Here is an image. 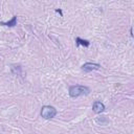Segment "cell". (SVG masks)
<instances>
[{
    "label": "cell",
    "instance_id": "obj_1",
    "mask_svg": "<svg viewBox=\"0 0 134 134\" xmlns=\"http://www.w3.org/2000/svg\"><path fill=\"white\" fill-rule=\"evenodd\" d=\"M89 88L86 86H82V85H74V86H70L69 88V95L71 97H77L81 95H86L89 93Z\"/></svg>",
    "mask_w": 134,
    "mask_h": 134
},
{
    "label": "cell",
    "instance_id": "obj_2",
    "mask_svg": "<svg viewBox=\"0 0 134 134\" xmlns=\"http://www.w3.org/2000/svg\"><path fill=\"white\" fill-rule=\"evenodd\" d=\"M57 114V109L52 106H43L41 109V116L45 119L54 117Z\"/></svg>",
    "mask_w": 134,
    "mask_h": 134
},
{
    "label": "cell",
    "instance_id": "obj_3",
    "mask_svg": "<svg viewBox=\"0 0 134 134\" xmlns=\"http://www.w3.org/2000/svg\"><path fill=\"white\" fill-rule=\"evenodd\" d=\"M99 67H100L99 64L91 63V62H87V63H85V64L82 66V69H83V71H85V72H89V71H92V70L99 69Z\"/></svg>",
    "mask_w": 134,
    "mask_h": 134
},
{
    "label": "cell",
    "instance_id": "obj_4",
    "mask_svg": "<svg viewBox=\"0 0 134 134\" xmlns=\"http://www.w3.org/2000/svg\"><path fill=\"white\" fill-rule=\"evenodd\" d=\"M92 109L95 113H102L104 110H105V105L99 102V100H95L93 103V106H92Z\"/></svg>",
    "mask_w": 134,
    "mask_h": 134
},
{
    "label": "cell",
    "instance_id": "obj_5",
    "mask_svg": "<svg viewBox=\"0 0 134 134\" xmlns=\"http://www.w3.org/2000/svg\"><path fill=\"white\" fill-rule=\"evenodd\" d=\"M0 24H1V25H4V26L13 27V26H15V25L17 24V17L14 16V17L12 18V20H9V21H7V22H1Z\"/></svg>",
    "mask_w": 134,
    "mask_h": 134
},
{
    "label": "cell",
    "instance_id": "obj_6",
    "mask_svg": "<svg viewBox=\"0 0 134 134\" xmlns=\"http://www.w3.org/2000/svg\"><path fill=\"white\" fill-rule=\"evenodd\" d=\"M76 44L77 45H83V46H85V47H88L89 45H90V42L89 41H87V40H83V39H81V38H76Z\"/></svg>",
    "mask_w": 134,
    "mask_h": 134
}]
</instances>
